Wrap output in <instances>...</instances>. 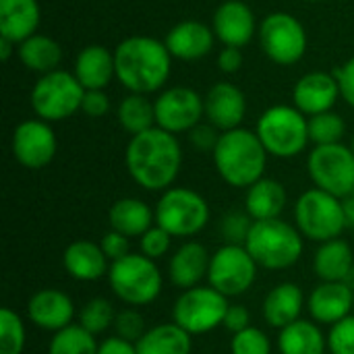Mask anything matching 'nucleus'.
<instances>
[{"label":"nucleus","mask_w":354,"mask_h":354,"mask_svg":"<svg viewBox=\"0 0 354 354\" xmlns=\"http://www.w3.org/2000/svg\"><path fill=\"white\" fill-rule=\"evenodd\" d=\"M114 319H116V311H114L112 303L102 297L87 301L83 305V309L79 311V326L93 336H97V334L106 332L110 326H114Z\"/></svg>","instance_id":"obj_36"},{"label":"nucleus","mask_w":354,"mask_h":354,"mask_svg":"<svg viewBox=\"0 0 354 354\" xmlns=\"http://www.w3.org/2000/svg\"><path fill=\"white\" fill-rule=\"evenodd\" d=\"M153 106L156 127L172 135L193 131L205 116L203 97L191 87H170L156 97Z\"/></svg>","instance_id":"obj_14"},{"label":"nucleus","mask_w":354,"mask_h":354,"mask_svg":"<svg viewBox=\"0 0 354 354\" xmlns=\"http://www.w3.org/2000/svg\"><path fill=\"white\" fill-rule=\"evenodd\" d=\"M12 46H17V44H12L10 39L0 37V58H2V60H8L10 54H12V50H17V48H12Z\"/></svg>","instance_id":"obj_51"},{"label":"nucleus","mask_w":354,"mask_h":354,"mask_svg":"<svg viewBox=\"0 0 354 354\" xmlns=\"http://www.w3.org/2000/svg\"><path fill=\"white\" fill-rule=\"evenodd\" d=\"M259 44L272 62L290 66L307 52V31L297 17L272 12L259 25Z\"/></svg>","instance_id":"obj_12"},{"label":"nucleus","mask_w":354,"mask_h":354,"mask_svg":"<svg viewBox=\"0 0 354 354\" xmlns=\"http://www.w3.org/2000/svg\"><path fill=\"white\" fill-rule=\"evenodd\" d=\"M251 226H253V218L247 212H230L222 218L220 232L226 245H245Z\"/></svg>","instance_id":"obj_39"},{"label":"nucleus","mask_w":354,"mask_h":354,"mask_svg":"<svg viewBox=\"0 0 354 354\" xmlns=\"http://www.w3.org/2000/svg\"><path fill=\"white\" fill-rule=\"evenodd\" d=\"M338 97H342L338 79L324 71L307 73L305 77H301V81L292 89L295 108H299L303 114H309V116L330 112L334 104L338 102Z\"/></svg>","instance_id":"obj_19"},{"label":"nucleus","mask_w":354,"mask_h":354,"mask_svg":"<svg viewBox=\"0 0 354 354\" xmlns=\"http://www.w3.org/2000/svg\"><path fill=\"white\" fill-rule=\"evenodd\" d=\"M193 342L191 334L180 326L160 324L145 332V336L137 342L139 354H191Z\"/></svg>","instance_id":"obj_31"},{"label":"nucleus","mask_w":354,"mask_h":354,"mask_svg":"<svg viewBox=\"0 0 354 354\" xmlns=\"http://www.w3.org/2000/svg\"><path fill=\"white\" fill-rule=\"evenodd\" d=\"M228 307V297L216 288L195 286L183 290V295L176 299L172 307V322L191 336H201L224 326Z\"/></svg>","instance_id":"obj_10"},{"label":"nucleus","mask_w":354,"mask_h":354,"mask_svg":"<svg viewBox=\"0 0 354 354\" xmlns=\"http://www.w3.org/2000/svg\"><path fill=\"white\" fill-rule=\"evenodd\" d=\"M124 166L141 189L168 191L183 166L180 143L176 135L160 127L133 135L124 151Z\"/></svg>","instance_id":"obj_1"},{"label":"nucleus","mask_w":354,"mask_h":354,"mask_svg":"<svg viewBox=\"0 0 354 354\" xmlns=\"http://www.w3.org/2000/svg\"><path fill=\"white\" fill-rule=\"evenodd\" d=\"M257 268L245 245H222L212 255L207 282L224 297H241L253 286Z\"/></svg>","instance_id":"obj_13"},{"label":"nucleus","mask_w":354,"mask_h":354,"mask_svg":"<svg viewBox=\"0 0 354 354\" xmlns=\"http://www.w3.org/2000/svg\"><path fill=\"white\" fill-rule=\"evenodd\" d=\"M351 197H353V199H354V191H353V195H351Z\"/></svg>","instance_id":"obj_54"},{"label":"nucleus","mask_w":354,"mask_h":354,"mask_svg":"<svg viewBox=\"0 0 354 354\" xmlns=\"http://www.w3.org/2000/svg\"><path fill=\"white\" fill-rule=\"evenodd\" d=\"M100 247L104 251V255L108 257V261H120L124 259L127 255H131V241L129 236L116 232V230H108L102 241H100Z\"/></svg>","instance_id":"obj_43"},{"label":"nucleus","mask_w":354,"mask_h":354,"mask_svg":"<svg viewBox=\"0 0 354 354\" xmlns=\"http://www.w3.org/2000/svg\"><path fill=\"white\" fill-rule=\"evenodd\" d=\"M328 351L332 354H354V315L332 326L328 334Z\"/></svg>","instance_id":"obj_41"},{"label":"nucleus","mask_w":354,"mask_h":354,"mask_svg":"<svg viewBox=\"0 0 354 354\" xmlns=\"http://www.w3.org/2000/svg\"><path fill=\"white\" fill-rule=\"evenodd\" d=\"M17 52H19L21 62L29 71L39 73V75L58 71V64L62 60V48L58 46V41L41 33H35L27 37L25 41H21Z\"/></svg>","instance_id":"obj_32"},{"label":"nucleus","mask_w":354,"mask_h":354,"mask_svg":"<svg viewBox=\"0 0 354 354\" xmlns=\"http://www.w3.org/2000/svg\"><path fill=\"white\" fill-rule=\"evenodd\" d=\"M351 149H353V153H354V135H353V145H351Z\"/></svg>","instance_id":"obj_53"},{"label":"nucleus","mask_w":354,"mask_h":354,"mask_svg":"<svg viewBox=\"0 0 354 354\" xmlns=\"http://www.w3.org/2000/svg\"><path fill=\"white\" fill-rule=\"evenodd\" d=\"M284 207H286V189L282 183L263 176L247 189L245 212L253 218V222L276 220L280 218Z\"/></svg>","instance_id":"obj_29"},{"label":"nucleus","mask_w":354,"mask_h":354,"mask_svg":"<svg viewBox=\"0 0 354 354\" xmlns=\"http://www.w3.org/2000/svg\"><path fill=\"white\" fill-rule=\"evenodd\" d=\"M224 328L232 334H239L247 328H251V313L243 305H230L224 317Z\"/></svg>","instance_id":"obj_47"},{"label":"nucleus","mask_w":354,"mask_h":354,"mask_svg":"<svg viewBox=\"0 0 354 354\" xmlns=\"http://www.w3.org/2000/svg\"><path fill=\"white\" fill-rule=\"evenodd\" d=\"M232 354H272V342L266 332L251 326L239 334H232L230 342Z\"/></svg>","instance_id":"obj_38"},{"label":"nucleus","mask_w":354,"mask_h":354,"mask_svg":"<svg viewBox=\"0 0 354 354\" xmlns=\"http://www.w3.org/2000/svg\"><path fill=\"white\" fill-rule=\"evenodd\" d=\"M39 19L37 0H0V37L17 46L35 35Z\"/></svg>","instance_id":"obj_24"},{"label":"nucleus","mask_w":354,"mask_h":354,"mask_svg":"<svg viewBox=\"0 0 354 354\" xmlns=\"http://www.w3.org/2000/svg\"><path fill=\"white\" fill-rule=\"evenodd\" d=\"M212 29L224 46L243 48L255 35V15L241 0H226L214 12Z\"/></svg>","instance_id":"obj_20"},{"label":"nucleus","mask_w":354,"mask_h":354,"mask_svg":"<svg viewBox=\"0 0 354 354\" xmlns=\"http://www.w3.org/2000/svg\"><path fill=\"white\" fill-rule=\"evenodd\" d=\"M268 151L255 131L234 129L220 135L214 149V164L222 180L234 189H249L263 178Z\"/></svg>","instance_id":"obj_3"},{"label":"nucleus","mask_w":354,"mask_h":354,"mask_svg":"<svg viewBox=\"0 0 354 354\" xmlns=\"http://www.w3.org/2000/svg\"><path fill=\"white\" fill-rule=\"evenodd\" d=\"M97 354H139L137 353V344L129 342V340H122L118 336H112V338H106L102 344H100V351Z\"/></svg>","instance_id":"obj_49"},{"label":"nucleus","mask_w":354,"mask_h":354,"mask_svg":"<svg viewBox=\"0 0 354 354\" xmlns=\"http://www.w3.org/2000/svg\"><path fill=\"white\" fill-rule=\"evenodd\" d=\"M295 222L299 232L315 243H328L340 239L346 226L344 201L322 191H305L295 205Z\"/></svg>","instance_id":"obj_7"},{"label":"nucleus","mask_w":354,"mask_h":354,"mask_svg":"<svg viewBox=\"0 0 354 354\" xmlns=\"http://www.w3.org/2000/svg\"><path fill=\"white\" fill-rule=\"evenodd\" d=\"M116 79L131 93H153L162 89L170 77L172 56L164 41L147 35L122 39L114 50Z\"/></svg>","instance_id":"obj_2"},{"label":"nucleus","mask_w":354,"mask_h":354,"mask_svg":"<svg viewBox=\"0 0 354 354\" xmlns=\"http://www.w3.org/2000/svg\"><path fill=\"white\" fill-rule=\"evenodd\" d=\"M110 230H116L129 239H141L151 226H156V212L135 197H124L112 203L108 212Z\"/></svg>","instance_id":"obj_27"},{"label":"nucleus","mask_w":354,"mask_h":354,"mask_svg":"<svg viewBox=\"0 0 354 354\" xmlns=\"http://www.w3.org/2000/svg\"><path fill=\"white\" fill-rule=\"evenodd\" d=\"M85 87L77 81L75 73L52 71L37 79L31 89V108L37 118L58 122L81 110Z\"/></svg>","instance_id":"obj_9"},{"label":"nucleus","mask_w":354,"mask_h":354,"mask_svg":"<svg viewBox=\"0 0 354 354\" xmlns=\"http://www.w3.org/2000/svg\"><path fill=\"white\" fill-rule=\"evenodd\" d=\"M27 317H29V322H33V326L56 334V332L73 326L75 305L66 292H62L58 288H44V290H37L29 299Z\"/></svg>","instance_id":"obj_18"},{"label":"nucleus","mask_w":354,"mask_h":354,"mask_svg":"<svg viewBox=\"0 0 354 354\" xmlns=\"http://www.w3.org/2000/svg\"><path fill=\"white\" fill-rule=\"evenodd\" d=\"M344 201V214H346V226L354 228V199L353 197H346L342 199Z\"/></svg>","instance_id":"obj_50"},{"label":"nucleus","mask_w":354,"mask_h":354,"mask_svg":"<svg viewBox=\"0 0 354 354\" xmlns=\"http://www.w3.org/2000/svg\"><path fill=\"white\" fill-rule=\"evenodd\" d=\"M346 133V122L336 112H322L309 116V139L315 145H334L340 143Z\"/></svg>","instance_id":"obj_35"},{"label":"nucleus","mask_w":354,"mask_h":354,"mask_svg":"<svg viewBox=\"0 0 354 354\" xmlns=\"http://www.w3.org/2000/svg\"><path fill=\"white\" fill-rule=\"evenodd\" d=\"M75 77L85 89H104L116 77L114 52L106 46H87L77 54Z\"/></svg>","instance_id":"obj_26"},{"label":"nucleus","mask_w":354,"mask_h":354,"mask_svg":"<svg viewBox=\"0 0 354 354\" xmlns=\"http://www.w3.org/2000/svg\"><path fill=\"white\" fill-rule=\"evenodd\" d=\"M25 326L17 311L4 307L0 311V354H23L25 348Z\"/></svg>","instance_id":"obj_37"},{"label":"nucleus","mask_w":354,"mask_h":354,"mask_svg":"<svg viewBox=\"0 0 354 354\" xmlns=\"http://www.w3.org/2000/svg\"><path fill=\"white\" fill-rule=\"evenodd\" d=\"M313 270L322 282H348L354 274V255L351 245L342 239L322 243L315 257Z\"/></svg>","instance_id":"obj_28"},{"label":"nucleus","mask_w":354,"mask_h":354,"mask_svg":"<svg viewBox=\"0 0 354 354\" xmlns=\"http://www.w3.org/2000/svg\"><path fill=\"white\" fill-rule=\"evenodd\" d=\"M305 305L307 303L301 286L292 282H282L268 292L263 301V317L272 328L284 330L286 326L301 319Z\"/></svg>","instance_id":"obj_25"},{"label":"nucleus","mask_w":354,"mask_h":354,"mask_svg":"<svg viewBox=\"0 0 354 354\" xmlns=\"http://www.w3.org/2000/svg\"><path fill=\"white\" fill-rule=\"evenodd\" d=\"M114 330H116V336L122 338V340H129L133 344H137L143 336H145V319L139 311L135 309H124L120 313H116V319H114Z\"/></svg>","instance_id":"obj_40"},{"label":"nucleus","mask_w":354,"mask_h":354,"mask_svg":"<svg viewBox=\"0 0 354 354\" xmlns=\"http://www.w3.org/2000/svg\"><path fill=\"white\" fill-rule=\"evenodd\" d=\"M56 147V135L41 118L23 120L12 133V156L29 170L46 168L54 160Z\"/></svg>","instance_id":"obj_15"},{"label":"nucleus","mask_w":354,"mask_h":354,"mask_svg":"<svg viewBox=\"0 0 354 354\" xmlns=\"http://www.w3.org/2000/svg\"><path fill=\"white\" fill-rule=\"evenodd\" d=\"M220 135L222 133H218V129L214 127V124H197L193 131H189V139H191V143H193V147H197V149H201V151H212L214 153V149H216V145H218V141H220Z\"/></svg>","instance_id":"obj_44"},{"label":"nucleus","mask_w":354,"mask_h":354,"mask_svg":"<svg viewBox=\"0 0 354 354\" xmlns=\"http://www.w3.org/2000/svg\"><path fill=\"white\" fill-rule=\"evenodd\" d=\"M332 75L338 79L340 95L346 100V104H348V106H353L354 108V56L348 60V62H344L340 68H336Z\"/></svg>","instance_id":"obj_46"},{"label":"nucleus","mask_w":354,"mask_h":354,"mask_svg":"<svg viewBox=\"0 0 354 354\" xmlns=\"http://www.w3.org/2000/svg\"><path fill=\"white\" fill-rule=\"evenodd\" d=\"M108 284L118 301L131 307H143L160 297L164 278L153 259L143 253H131L124 259L110 263Z\"/></svg>","instance_id":"obj_5"},{"label":"nucleus","mask_w":354,"mask_h":354,"mask_svg":"<svg viewBox=\"0 0 354 354\" xmlns=\"http://www.w3.org/2000/svg\"><path fill=\"white\" fill-rule=\"evenodd\" d=\"M266 151L276 158L299 156L309 139V118L295 106H272L268 108L255 129Z\"/></svg>","instance_id":"obj_6"},{"label":"nucleus","mask_w":354,"mask_h":354,"mask_svg":"<svg viewBox=\"0 0 354 354\" xmlns=\"http://www.w3.org/2000/svg\"><path fill=\"white\" fill-rule=\"evenodd\" d=\"M100 344L93 334L81 326H68L56 332L50 340L48 354H97Z\"/></svg>","instance_id":"obj_34"},{"label":"nucleus","mask_w":354,"mask_h":354,"mask_svg":"<svg viewBox=\"0 0 354 354\" xmlns=\"http://www.w3.org/2000/svg\"><path fill=\"white\" fill-rule=\"evenodd\" d=\"M205 118L218 131H234L247 114V97L232 83H216L203 97Z\"/></svg>","instance_id":"obj_17"},{"label":"nucleus","mask_w":354,"mask_h":354,"mask_svg":"<svg viewBox=\"0 0 354 354\" xmlns=\"http://www.w3.org/2000/svg\"><path fill=\"white\" fill-rule=\"evenodd\" d=\"M118 122L120 127L133 135L145 133L156 127V106L147 95L131 93L118 106Z\"/></svg>","instance_id":"obj_33"},{"label":"nucleus","mask_w":354,"mask_h":354,"mask_svg":"<svg viewBox=\"0 0 354 354\" xmlns=\"http://www.w3.org/2000/svg\"><path fill=\"white\" fill-rule=\"evenodd\" d=\"M303 234L297 226L276 218L253 222L247 236V251L259 268L280 272L292 268L303 255Z\"/></svg>","instance_id":"obj_4"},{"label":"nucleus","mask_w":354,"mask_h":354,"mask_svg":"<svg viewBox=\"0 0 354 354\" xmlns=\"http://www.w3.org/2000/svg\"><path fill=\"white\" fill-rule=\"evenodd\" d=\"M170 245H172V236L160 228L158 224L151 226L141 239H139V247H141V253L149 259H162L168 251H170Z\"/></svg>","instance_id":"obj_42"},{"label":"nucleus","mask_w":354,"mask_h":354,"mask_svg":"<svg viewBox=\"0 0 354 354\" xmlns=\"http://www.w3.org/2000/svg\"><path fill=\"white\" fill-rule=\"evenodd\" d=\"M214 39H216V33L212 27L199 21H183L168 31L164 44L172 58L199 60L212 52Z\"/></svg>","instance_id":"obj_22"},{"label":"nucleus","mask_w":354,"mask_h":354,"mask_svg":"<svg viewBox=\"0 0 354 354\" xmlns=\"http://www.w3.org/2000/svg\"><path fill=\"white\" fill-rule=\"evenodd\" d=\"M278 348L280 354H326L328 336H324L315 322L299 319L280 330Z\"/></svg>","instance_id":"obj_30"},{"label":"nucleus","mask_w":354,"mask_h":354,"mask_svg":"<svg viewBox=\"0 0 354 354\" xmlns=\"http://www.w3.org/2000/svg\"><path fill=\"white\" fill-rule=\"evenodd\" d=\"M307 172L322 189L338 199L351 197L354 191V153L342 143L315 145L307 160Z\"/></svg>","instance_id":"obj_11"},{"label":"nucleus","mask_w":354,"mask_h":354,"mask_svg":"<svg viewBox=\"0 0 354 354\" xmlns=\"http://www.w3.org/2000/svg\"><path fill=\"white\" fill-rule=\"evenodd\" d=\"M354 309V286L348 282H322L307 299V311L322 326L346 319Z\"/></svg>","instance_id":"obj_16"},{"label":"nucleus","mask_w":354,"mask_h":354,"mask_svg":"<svg viewBox=\"0 0 354 354\" xmlns=\"http://www.w3.org/2000/svg\"><path fill=\"white\" fill-rule=\"evenodd\" d=\"M62 266L66 274L79 282H95L108 276V257L102 247L91 241H75L62 253Z\"/></svg>","instance_id":"obj_23"},{"label":"nucleus","mask_w":354,"mask_h":354,"mask_svg":"<svg viewBox=\"0 0 354 354\" xmlns=\"http://www.w3.org/2000/svg\"><path fill=\"white\" fill-rule=\"evenodd\" d=\"M209 222L207 201L193 189L176 187L164 191L156 205V224L172 239H189L199 234Z\"/></svg>","instance_id":"obj_8"},{"label":"nucleus","mask_w":354,"mask_h":354,"mask_svg":"<svg viewBox=\"0 0 354 354\" xmlns=\"http://www.w3.org/2000/svg\"><path fill=\"white\" fill-rule=\"evenodd\" d=\"M218 66L224 73H236L243 66V52L241 48H232V46H224V50L218 54Z\"/></svg>","instance_id":"obj_48"},{"label":"nucleus","mask_w":354,"mask_h":354,"mask_svg":"<svg viewBox=\"0 0 354 354\" xmlns=\"http://www.w3.org/2000/svg\"><path fill=\"white\" fill-rule=\"evenodd\" d=\"M305 2H324V0H305Z\"/></svg>","instance_id":"obj_52"},{"label":"nucleus","mask_w":354,"mask_h":354,"mask_svg":"<svg viewBox=\"0 0 354 354\" xmlns=\"http://www.w3.org/2000/svg\"><path fill=\"white\" fill-rule=\"evenodd\" d=\"M81 110H83L89 118L106 116L108 110H110V100H108V95L104 93V89H85Z\"/></svg>","instance_id":"obj_45"},{"label":"nucleus","mask_w":354,"mask_h":354,"mask_svg":"<svg viewBox=\"0 0 354 354\" xmlns=\"http://www.w3.org/2000/svg\"><path fill=\"white\" fill-rule=\"evenodd\" d=\"M209 261H212V255L201 243L197 241L183 243L170 257L168 278L180 290L201 286V280L207 278Z\"/></svg>","instance_id":"obj_21"}]
</instances>
